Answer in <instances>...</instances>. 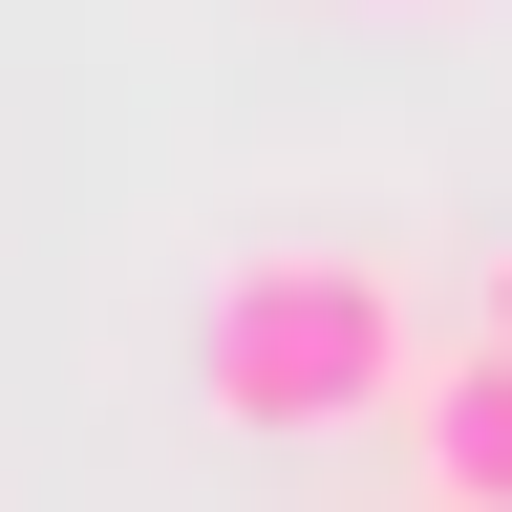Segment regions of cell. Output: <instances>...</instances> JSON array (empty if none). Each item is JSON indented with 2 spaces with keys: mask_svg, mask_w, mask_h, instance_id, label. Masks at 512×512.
<instances>
[{
  "mask_svg": "<svg viewBox=\"0 0 512 512\" xmlns=\"http://www.w3.org/2000/svg\"><path fill=\"white\" fill-rule=\"evenodd\" d=\"M470 342H512V235H491V256H470Z\"/></svg>",
  "mask_w": 512,
  "mask_h": 512,
  "instance_id": "cell-3",
  "label": "cell"
},
{
  "mask_svg": "<svg viewBox=\"0 0 512 512\" xmlns=\"http://www.w3.org/2000/svg\"><path fill=\"white\" fill-rule=\"evenodd\" d=\"M406 384H427L406 256H363V235H235L214 278H192V406L235 448H320V427L406 406Z\"/></svg>",
  "mask_w": 512,
  "mask_h": 512,
  "instance_id": "cell-1",
  "label": "cell"
},
{
  "mask_svg": "<svg viewBox=\"0 0 512 512\" xmlns=\"http://www.w3.org/2000/svg\"><path fill=\"white\" fill-rule=\"evenodd\" d=\"M406 491L427 512H512V342H448L406 384Z\"/></svg>",
  "mask_w": 512,
  "mask_h": 512,
  "instance_id": "cell-2",
  "label": "cell"
}]
</instances>
